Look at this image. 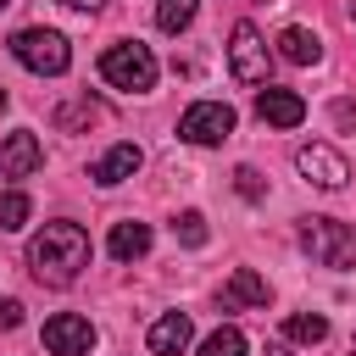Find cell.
<instances>
[{
    "mask_svg": "<svg viewBox=\"0 0 356 356\" xmlns=\"http://www.w3.org/2000/svg\"><path fill=\"white\" fill-rule=\"evenodd\" d=\"M28 267H33L39 284L67 289V284L89 267V234H83L78 222H44V228L33 234V245H28Z\"/></svg>",
    "mask_w": 356,
    "mask_h": 356,
    "instance_id": "6da1fadb",
    "label": "cell"
},
{
    "mask_svg": "<svg viewBox=\"0 0 356 356\" xmlns=\"http://www.w3.org/2000/svg\"><path fill=\"white\" fill-rule=\"evenodd\" d=\"M300 245L317 267H356V222H334V217H306L300 222Z\"/></svg>",
    "mask_w": 356,
    "mask_h": 356,
    "instance_id": "7a4b0ae2",
    "label": "cell"
},
{
    "mask_svg": "<svg viewBox=\"0 0 356 356\" xmlns=\"http://www.w3.org/2000/svg\"><path fill=\"white\" fill-rule=\"evenodd\" d=\"M11 56H17L28 72H39V78H56V72L72 67V44H67V33H56V28H17V33H11Z\"/></svg>",
    "mask_w": 356,
    "mask_h": 356,
    "instance_id": "3957f363",
    "label": "cell"
},
{
    "mask_svg": "<svg viewBox=\"0 0 356 356\" xmlns=\"http://www.w3.org/2000/svg\"><path fill=\"white\" fill-rule=\"evenodd\" d=\"M100 78H106L111 89H128V95L156 89V56H150V44H139V39L111 44V50L100 56Z\"/></svg>",
    "mask_w": 356,
    "mask_h": 356,
    "instance_id": "277c9868",
    "label": "cell"
},
{
    "mask_svg": "<svg viewBox=\"0 0 356 356\" xmlns=\"http://www.w3.org/2000/svg\"><path fill=\"white\" fill-rule=\"evenodd\" d=\"M228 72L239 78V83H267V72H273V50H267V39L256 33V22H234V33H228Z\"/></svg>",
    "mask_w": 356,
    "mask_h": 356,
    "instance_id": "5b68a950",
    "label": "cell"
},
{
    "mask_svg": "<svg viewBox=\"0 0 356 356\" xmlns=\"http://www.w3.org/2000/svg\"><path fill=\"white\" fill-rule=\"evenodd\" d=\"M234 106H222V100H195L184 117H178V139H189V145H222L228 134H234Z\"/></svg>",
    "mask_w": 356,
    "mask_h": 356,
    "instance_id": "8992f818",
    "label": "cell"
},
{
    "mask_svg": "<svg viewBox=\"0 0 356 356\" xmlns=\"http://www.w3.org/2000/svg\"><path fill=\"white\" fill-rule=\"evenodd\" d=\"M295 167H300V178L317 184V189H345V178H350V161H345L334 145H300V150H295Z\"/></svg>",
    "mask_w": 356,
    "mask_h": 356,
    "instance_id": "52a82bcc",
    "label": "cell"
},
{
    "mask_svg": "<svg viewBox=\"0 0 356 356\" xmlns=\"http://www.w3.org/2000/svg\"><path fill=\"white\" fill-rule=\"evenodd\" d=\"M44 350L50 356H89L95 350V323L78 312H56L44 323Z\"/></svg>",
    "mask_w": 356,
    "mask_h": 356,
    "instance_id": "ba28073f",
    "label": "cell"
},
{
    "mask_svg": "<svg viewBox=\"0 0 356 356\" xmlns=\"http://www.w3.org/2000/svg\"><path fill=\"white\" fill-rule=\"evenodd\" d=\"M39 161H44L39 134H28V128L6 134V145H0V178H28V172H39Z\"/></svg>",
    "mask_w": 356,
    "mask_h": 356,
    "instance_id": "9c48e42d",
    "label": "cell"
},
{
    "mask_svg": "<svg viewBox=\"0 0 356 356\" xmlns=\"http://www.w3.org/2000/svg\"><path fill=\"white\" fill-rule=\"evenodd\" d=\"M256 117L273 122V128H300V122H306V100H300L295 89H273V83H267V89L256 95Z\"/></svg>",
    "mask_w": 356,
    "mask_h": 356,
    "instance_id": "30bf717a",
    "label": "cell"
},
{
    "mask_svg": "<svg viewBox=\"0 0 356 356\" xmlns=\"http://www.w3.org/2000/svg\"><path fill=\"white\" fill-rule=\"evenodd\" d=\"M139 161H145V156H139V145H111V150H106V156L89 167V178H95L100 189H111V184L134 178V172H139Z\"/></svg>",
    "mask_w": 356,
    "mask_h": 356,
    "instance_id": "8fae6325",
    "label": "cell"
},
{
    "mask_svg": "<svg viewBox=\"0 0 356 356\" xmlns=\"http://www.w3.org/2000/svg\"><path fill=\"white\" fill-rule=\"evenodd\" d=\"M145 339H150V350H156V356H178V350L195 339V323H189L184 312H167V317H156V323H150V334H145Z\"/></svg>",
    "mask_w": 356,
    "mask_h": 356,
    "instance_id": "7c38bea8",
    "label": "cell"
},
{
    "mask_svg": "<svg viewBox=\"0 0 356 356\" xmlns=\"http://www.w3.org/2000/svg\"><path fill=\"white\" fill-rule=\"evenodd\" d=\"M273 300V289H267V278L261 273H250V267H239L228 284H222V306L234 312V306H267Z\"/></svg>",
    "mask_w": 356,
    "mask_h": 356,
    "instance_id": "4fadbf2b",
    "label": "cell"
},
{
    "mask_svg": "<svg viewBox=\"0 0 356 356\" xmlns=\"http://www.w3.org/2000/svg\"><path fill=\"white\" fill-rule=\"evenodd\" d=\"M278 56H284V61H295V67H312V61H323V39H317L312 28H300V22H295V28H284V33H278Z\"/></svg>",
    "mask_w": 356,
    "mask_h": 356,
    "instance_id": "5bb4252c",
    "label": "cell"
},
{
    "mask_svg": "<svg viewBox=\"0 0 356 356\" xmlns=\"http://www.w3.org/2000/svg\"><path fill=\"white\" fill-rule=\"evenodd\" d=\"M106 250H111L117 261H139V256L150 250V222H117L111 239H106Z\"/></svg>",
    "mask_w": 356,
    "mask_h": 356,
    "instance_id": "9a60e30c",
    "label": "cell"
},
{
    "mask_svg": "<svg viewBox=\"0 0 356 356\" xmlns=\"http://www.w3.org/2000/svg\"><path fill=\"white\" fill-rule=\"evenodd\" d=\"M284 339H295V345H323V339H328V317L295 312V317H284Z\"/></svg>",
    "mask_w": 356,
    "mask_h": 356,
    "instance_id": "2e32d148",
    "label": "cell"
},
{
    "mask_svg": "<svg viewBox=\"0 0 356 356\" xmlns=\"http://www.w3.org/2000/svg\"><path fill=\"white\" fill-rule=\"evenodd\" d=\"M100 117V100H89V95H78V100H67V106H56V128H89Z\"/></svg>",
    "mask_w": 356,
    "mask_h": 356,
    "instance_id": "e0dca14e",
    "label": "cell"
},
{
    "mask_svg": "<svg viewBox=\"0 0 356 356\" xmlns=\"http://www.w3.org/2000/svg\"><path fill=\"white\" fill-rule=\"evenodd\" d=\"M28 217H33V200H28L22 189H6V195H0V234H17Z\"/></svg>",
    "mask_w": 356,
    "mask_h": 356,
    "instance_id": "ac0fdd59",
    "label": "cell"
},
{
    "mask_svg": "<svg viewBox=\"0 0 356 356\" xmlns=\"http://www.w3.org/2000/svg\"><path fill=\"white\" fill-rule=\"evenodd\" d=\"M189 22H195V0H161L156 6V28L161 33H184Z\"/></svg>",
    "mask_w": 356,
    "mask_h": 356,
    "instance_id": "d6986e66",
    "label": "cell"
},
{
    "mask_svg": "<svg viewBox=\"0 0 356 356\" xmlns=\"http://www.w3.org/2000/svg\"><path fill=\"white\" fill-rule=\"evenodd\" d=\"M200 356H245V334L239 328H217L200 339Z\"/></svg>",
    "mask_w": 356,
    "mask_h": 356,
    "instance_id": "ffe728a7",
    "label": "cell"
},
{
    "mask_svg": "<svg viewBox=\"0 0 356 356\" xmlns=\"http://www.w3.org/2000/svg\"><path fill=\"white\" fill-rule=\"evenodd\" d=\"M172 234H178L184 245H206V217H200V211H184V217L172 222Z\"/></svg>",
    "mask_w": 356,
    "mask_h": 356,
    "instance_id": "44dd1931",
    "label": "cell"
},
{
    "mask_svg": "<svg viewBox=\"0 0 356 356\" xmlns=\"http://www.w3.org/2000/svg\"><path fill=\"white\" fill-rule=\"evenodd\" d=\"M234 189H239L245 200H261V195H267V184H261L256 167H239V172H234Z\"/></svg>",
    "mask_w": 356,
    "mask_h": 356,
    "instance_id": "7402d4cb",
    "label": "cell"
},
{
    "mask_svg": "<svg viewBox=\"0 0 356 356\" xmlns=\"http://www.w3.org/2000/svg\"><path fill=\"white\" fill-rule=\"evenodd\" d=\"M22 323V300H0V328H17Z\"/></svg>",
    "mask_w": 356,
    "mask_h": 356,
    "instance_id": "603a6c76",
    "label": "cell"
},
{
    "mask_svg": "<svg viewBox=\"0 0 356 356\" xmlns=\"http://www.w3.org/2000/svg\"><path fill=\"white\" fill-rule=\"evenodd\" d=\"M61 6H72V11H100L106 0H61Z\"/></svg>",
    "mask_w": 356,
    "mask_h": 356,
    "instance_id": "cb8c5ba5",
    "label": "cell"
},
{
    "mask_svg": "<svg viewBox=\"0 0 356 356\" xmlns=\"http://www.w3.org/2000/svg\"><path fill=\"white\" fill-rule=\"evenodd\" d=\"M6 100H11V95H6V89H0V111H6Z\"/></svg>",
    "mask_w": 356,
    "mask_h": 356,
    "instance_id": "d4e9b609",
    "label": "cell"
},
{
    "mask_svg": "<svg viewBox=\"0 0 356 356\" xmlns=\"http://www.w3.org/2000/svg\"><path fill=\"white\" fill-rule=\"evenodd\" d=\"M350 22H356V6H350Z\"/></svg>",
    "mask_w": 356,
    "mask_h": 356,
    "instance_id": "484cf974",
    "label": "cell"
},
{
    "mask_svg": "<svg viewBox=\"0 0 356 356\" xmlns=\"http://www.w3.org/2000/svg\"><path fill=\"white\" fill-rule=\"evenodd\" d=\"M0 6H11V0H0Z\"/></svg>",
    "mask_w": 356,
    "mask_h": 356,
    "instance_id": "4316f807",
    "label": "cell"
}]
</instances>
